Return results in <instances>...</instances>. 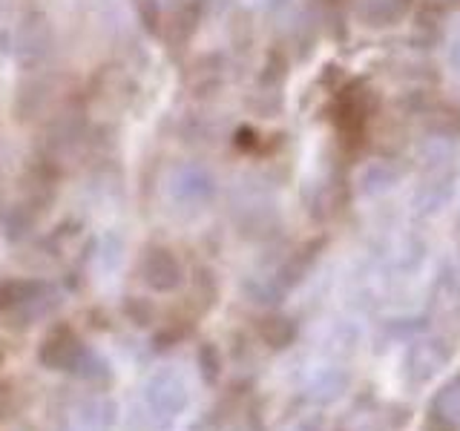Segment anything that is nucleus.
<instances>
[{
  "instance_id": "f03ea898",
  "label": "nucleus",
  "mask_w": 460,
  "mask_h": 431,
  "mask_svg": "<svg viewBox=\"0 0 460 431\" xmlns=\"http://www.w3.org/2000/svg\"><path fill=\"white\" fill-rule=\"evenodd\" d=\"M446 57H449L452 72L460 78V26L455 29V35L449 38V49H446Z\"/></svg>"
},
{
  "instance_id": "7ed1b4c3",
  "label": "nucleus",
  "mask_w": 460,
  "mask_h": 431,
  "mask_svg": "<svg viewBox=\"0 0 460 431\" xmlns=\"http://www.w3.org/2000/svg\"><path fill=\"white\" fill-rule=\"evenodd\" d=\"M0 365H4V351H0Z\"/></svg>"
},
{
  "instance_id": "f257e3e1",
  "label": "nucleus",
  "mask_w": 460,
  "mask_h": 431,
  "mask_svg": "<svg viewBox=\"0 0 460 431\" xmlns=\"http://www.w3.org/2000/svg\"><path fill=\"white\" fill-rule=\"evenodd\" d=\"M411 0H363V18L374 26H385V23H394L406 14Z\"/></svg>"
}]
</instances>
